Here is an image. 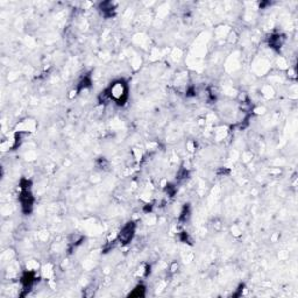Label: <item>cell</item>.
Segmentation results:
<instances>
[{"instance_id": "2", "label": "cell", "mask_w": 298, "mask_h": 298, "mask_svg": "<svg viewBox=\"0 0 298 298\" xmlns=\"http://www.w3.org/2000/svg\"><path fill=\"white\" fill-rule=\"evenodd\" d=\"M134 234H135V225H134V223H128L120 231L118 239H119L120 243H128L133 239Z\"/></svg>"}, {"instance_id": "1", "label": "cell", "mask_w": 298, "mask_h": 298, "mask_svg": "<svg viewBox=\"0 0 298 298\" xmlns=\"http://www.w3.org/2000/svg\"><path fill=\"white\" fill-rule=\"evenodd\" d=\"M107 98L113 99L117 104L123 105L125 104L127 99V86L124 82H115L113 85H111V88L108 89L106 92Z\"/></svg>"}]
</instances>
